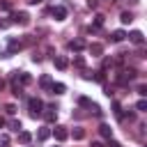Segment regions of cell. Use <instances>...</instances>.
<instances>
[{
    "label": "cell",
    "instance_id": "cell-41",
    "mask_svg": "<svg viewBox=\"0 0 147 147\" xmlns=\"http://www.w3.org/2000/svg\"><path fill=\"white\" fill-rule=\"evenodd\" d=\"M129 2H131V5H136V2H138V0H129Z\"/></svg>",
    "mask_w": 147,
    "mask_h": 147
},
{
    "label": "cell",
    "instance_id": "cell-39",
    "mask_svg": "<svg viewBox=\"0 0 147 147\" xmlns=\"http://www.w3.org/2000/svg\"><path fill=\"white\" fill-rule=\"evenodd\" d=\"M2 126H7V119H5V117H0V129H2Z\"/></svg>",
    "mask_w": 147,
    "mask_h": 147
},
{
    "label": "cell",
    "instance_id": "cell-4",
    "mask_svg": "<svg viewBox=\"0 0 147 147\" xmlns=\"http://www.w3.org/2000/svg\"><path fill=\"white\" fill-rule=\"evenodd\" d=\"M136 76H138V71H136V69H124V71L117 76V83H119V85H126V83H129V80H133Z\"/></svg>",
    "mask_w": 147,
    "mask_h": 147
},
{
    "label": "cell",
    "instance_id": "cell-29",
    "mask_svg": "<svg viewBox=\"0 0 147 147\" xmlns=\"http://www.w3.org/2000/svg\"><path fill=\"white\" fill-rule=\"evenodd\" d=\"M5 113H7V115H16V106H14V103H7V106H5Z\"/></svg>",
    "mask_w": 147,
    "mask_h": 147
},
{
    "label": "cell",
    "instance_id": "cell-6",
    "mask_svg": "<svg viewBox=\"0 0 147 147\" xmlns=\"http://www.w3.org/2000/svg\"><path fill=\"white\" fill-rule=\"evenodd\" d=\"M126 37H129V41H131V44H136V46H142V44H145V34H142L140 30H131Z\"/></svg>",
    "mask_w": 147,
    "mask_h": 147
},
{
    "label": "cell",
    "instance_id": "cell-3",
    "mask_svg": "<svg viewBox=\"0 0 147 147\" xmlns=\"http://www.w3.org/2000/svg\"><path fill=\"white\" fill-rule=\"evenodd\" d=\"M23 46H25V44H23L21 39H14V37H11V39L7 41V53H9V57H11V55H16L18 51H23Z\"/></svg>",
    "mask_w": 147,
    "mask_h": 147
},
{
    "label": "cell",
    "instance_id": "cell-19",
    "mask_svg": "<svg viewBox=\"0 0 147 147\" xmlns=\"http://www.w3.org/2000/svg\"><path fill=\"white\" fill-rule=\"evenodd\" d=\"M99 133H101V138H106V140L113 138V129H110L108 124H101V126H99Z\"/></svg>",
    "mask_w": 147,
    "mask_h": 147
},
{
    "label": "cell",
    "instance_id": "cell-33",
    "mask_svg": "<svg viewBox=\"0 0 147 147\" xmlns=\"http://www.w3.org/2000/svg\"><path fill=\"white\" fill-rule=\"evenodd\" d=\"M106 147H122V145H119L117 140H113V138H108V145H106Z\"/></svg>",
    "mask_w": 147,
    "mask_h": 147
},
{
    "label": "cell",
    "instance_id": "cell-34",
    "mask_svg": "<svg viewBox=\"0 0 147 147\" xmlns=\"http://www.w3.org/2000/svg\"><path fill=\"white\" fill-rule=\"evenodd\" d=\"M7 142H9V136L2 133V136H0V145H7Z\"/></svg>",
    "mask_w": 147,
    "mask_h": 147
},
{
    "label": "cell",
    "instance_id": "cell-7",
    "mask_svg": "<svg viewBox=\"0 0 147 147\" xmlns=\"http://www.w3.org/2000/svg\"><path fill=\"white\" fill-rule=\"evenodd\" d=\"M51 14L55 16V21H64V18H67V7H64V5H55V7L51 9Z\"/></svg>",
    "mask_w": 147,
    "mask_h": 147
},
{
    "label": "cell",
    "instance_id": "cell-25",
    "mask_svg": "<svg viewBox=\"0 0 147 147\" xmlns=\"http://www.w3.org/2000/svg\"><path fill=\"white\" fill-rule=\"evenodd\" d=\"M9 129H11V131H16V133H18V131H21V129H23V126H21V122H18V119H11V122H9Z\"/></svg>",
    "mask_w": 147,
    "mask_h": 147
},
{
    "label": "cell",
    "instance_id": "cell-30",
    "mask_svg": "<svg viewBox=\"0 0 147 147\" xmlns=\"http://www.w3.org/2000/svg\"><path fill=\"white\" fill-rule=\"evenodd\" d=\"M83 78H85V80H94V71H87V69H85V71H83Z\"/></svg>",
    "mask_w": 147,
    "mask_h": 147
},
{
    "label": "cell",
    "instance_id": "cell-21",
    "mask_svg": "<svg viewBox=\"0 0 147 147\" xmlns=\"http://www.w3.org/2000/svg\"><path fill=\"white\" fill-rule=\"evenodd\" d=\"M71 136H74V140H83V138H85V129H80V126H76V129L71 131Z\"/></svg>",
    "mask_w": 147,
    "mask_h": 147
},
{
    "label": "cell",
    "instance_id": "cell-2",
    "mask_svg": "<svg viewBox=\"0 0 147 147\" xmlns=\"http://www.w3.org/2000/svg\"><path fill=\"white\" fill-rule=\"evenodd\" d=\"M51 136H53L57 142H64V140L69 138V131H67V126H62V124H55V129L51 131Z\"/></svg>",
    "mask_w": 147,
    "mask_h": 147
},
{
    "label": "cell",
    "instance_id": "cell-37",
    "mask_svg": "<svg viewBox=\"0 0 147 147\" xmlns=\"http://www.w3.org/2000/svg\"><path fill=\"white\" fill-rule=\"evenodd\" d=\"M11 25V21H0V28H9Z\"/></svg>",
    "mask_w": 147,
    "mask_h": 147
},
{
    "label": "cell",
    "instance_id": "cell-35",
    "mask_svg": "<svg viewBox=\"0 0 147 147\" xmlns=\"http://www.w3.org/2000/svg\"><path fill=\"white\" fill-rule=\"evenodd\" d=\"M108 67H113V60H108V57H103V69H108Z\"/></svg>",
    "mask_w": 147,
    "mask_h": 147
},
{
    "label": "cell",
    "instance_id": "cell-18",
    "mask_svg": "<svg viewBox=\"0 0 147 147\" xmlns=\"http://www.w3.org/2000/svg\"><path fill=\"white\" fill-rule=\"evenodd\" d=\"M110 39H113L115 44H119V41H124V39H126V32H124V30H115V32L110 34Z\"/></svg>",
    "mask_w": 147,
    "mask_h": 147
},
{
    "label": "cell",
    "instance_id": "cell-36",
    "mask_svg": "<svg viewBox=\"0 0 147 147\" xmlns=\"http://www.w3.org/2000/svg\"><path fill=\"white\" fill-rule=\"evenodd\" d=\"M90 147H106V145H103V142H101V140H94V142H92V145H90Z\"/></svg>",
    "mask_w": 147,
    "mask_h": 147
},
{
    "label": "cell",
    "instance_id": "cell-31",
    "mask_svg": "<svg viewBox=\"0 0 147 147\" xmlns=\"http://www.w3.org/2000/svg\"><path fill=\"white\" fill-rule=\"evenodd\" d=\"M138 94L145 96V94H147V85H138Z\"/></svg>",
    "mask_w": 147,
    "mask_h": 147
},
{
    "label": "cell",
    "instance_id": "cell-32",
    "mask_svg": "<svg viewBox=\"0 0 147 147\" xmlns=\"http://www.w3.org/2000/svg\"><path fill=\"white\" fill-rule=\"evenodd\" d=\"M87 7H90V9H96V7H99V0H87Z\"/></svg>",
    "mask_w": 147,
    "mask_h": 147
},
{
    "label": "cell",
    "instance_id": "cell-20",
    "mask_svg": "<svg viewBox=\"0 0 147 147\" xmlns=\"http://www.w3.org/2000/svg\"><path fill=\"white\" fill-rule=\"evenodd\" d=\"M119 21H122V25H129V23L133 21V14H131V11H122V14H119Z\"/></svg>",
    "mask_w": 147,
    "mask_h": 147
},
{
    "label": "cell",
    "instance_id": "cell-38",
    "mask_svg": "<svg viewBox=\"0 0 147 147\" xmlns=\"http://www.w3.org/2000/svg\"><path fill=\"white\" fill-rule=\"evenodd\" d=\"M28 5H39V2H44V0H25Z\"/></svg>",
    "mask_w": 147,
    "mask_h": 147
},
{
    "label": "cell",
    "instance_id": "cell-17",
    "mask_svg": "<svg viewBox=\"0 0 147 147\" xmlns=\"http://www.w3.org/2000/svg\"><path fill=\"white\" fill-rule=\"evenodd\" d=\"M117 119H119V122H126V119H129V122H136V113H133V110L119 113V115H117Z\"/></svg>",
    "mask_w": 147,
    "mask_h": 147
},
{
    "label": "cell",
    "instance_id": "cell-5",
    "mask_svg": "<svg viewBox=\"0 0 147 147\" xmlns=\"http://www.w3.org/2000/svg\"><path fill=\"white\" fill-rule=\"evenodd\" d=\"M11 23L28 25V23H30V14H28V11H14V14H11Z\"/></svg>",
    "mask_w": 147,
    "mask_h": 147
},
{
    "label": "cell",
    "instance_id": "cell-9",
    "mask_svg": "<svg viewBox=\"0 0 147 147\" xmlns=\"http://www.w3.org/2000/svg\"><path fill=\"white\" fill-rule=\"evenodd\" d=\"M41 115H44V119H46L48 124L57 122V108H51V110H46V113H41Z\"/></svg>",
    "mask_w": 147,
    "mask_h": 147
},
{
    "label": "cell",
    "instance_id": "cell-14",
    "mask_svg": "<svg viewBox=\"0 0 147 147\" xmlns=\"http://www.w3.org/2000/svg\"><path fill=\"white\" fill-rule=\"evenodd\" d=\"M87 51H90V55L99 57V55L103 53V46H101V44H90V46H87Z\"/></svg>",
    "mask_w": 147,
    "mask_h": 147
},
{
    "label": "cell",
    "instance_id": "cell-16",
    "mask_svg": "<svg viewBox=\"0 0 147 147\" xmlns=\"http://www.w3.org/2000/svg\"><path fill=\"white\" fill-rule=\"evenodd\" d=\"M67 92V85L64 83H53L51 85V94H64Z\"/></svg>",
    "mask_w": 147,
    "mask_h": 147
},
{
    "label": "cell",
    "instance_id": "cell-28",
    "mask_svg": "<svg viewBox=\"0 0 147 147\" xmlns=\"http://www.w3.org/2000/svg\"><path fill=\"white\" fill-rule=\"evenodd\" d=\"M90 103H92V101H90L87 96H78V106H80V108H87Z\"/></svg>",
    "mask_w": 147,
    "mask_h": 147
},
{
    "label": "cell",
    "instance_id": "cell-26",
    "mask_svg": "<svg viewBox=\"0 0 147 147\" xmlns=\"http://www.w3.org/2000/svg\"><path fill=\"white\" fill-rule=\"evenodd\" d=\"M74 67H78V69H85V60L78 55V57H74Z\"/></svg>",
    "mask_w": 147,
    "mask_h": 147
},
{
    "label": "cell",
    "instance_id": "cell-15",
    "mask_svg": "<svg viewBox=\"0 0 147 147\" xmlns=\"http://www.w3.org/2000/svg\"><path fill=\"white\" fill-rule=\"evenodd\" d=\"M16 76H18V80H21V85H30V83H32V76H30L28 71H16Z\"/></svg>",
    "mask_w": 147,
    "mask_h": 147
},
{
    "label": "cell",
    "instance_id": "cell-24",
    "mask_svg": "<svg viewBox=\"0 0 147 147\" xmlns=\"http://www.w3.org/2000/svg\"><path fill=\"white\" fill-rule=\"evenodd\" d=\"M87 108H90V110H92V113H94V115H96V117H101V115H103V110H101V108H99V106H96V103H90V106H87Z\"/></svg>",
    "mask_w": 147,
    "mask_h": 147
},
{
    "label": "cell",
    "instance_id": "cell-11",
    "mask_svg": "<svg viewBox=\"0 0 147 147\" xmlns=\"http://www.w3.org/2000/svg\"><path fill=\"white\" fill-rule=\"evenodd\" d=\"M48 138H51V126H41V129L37 131V140L44 142V140H48Z\"/></svg>",
    "mask_w": 147,
    "mask_h": 147
},
{
    "label": "cell",
    "instance_id": "cell-1",
    "mask_svg": "<svg viewBox=\"0 0 147 147\" xmlns=\"http://www.w3.org/2000/svg\"><path fill=\"white\" fill-rule=\"evenodd\" d=\"M28 110H30V117H41V113H44V101L37 99V96L28 99Z\"/></svg>",
    "mask_w": 147,
    "mask_h": 147
},
{
    "label": "cell",
    "instance_id": "cell-13",
    "mask_svg": "<svg viewBox=\"0 0 147 147\" xmlns=\"http://www.w3.org/2000/svg\"><path fill=\"white\" fill-rule=\"evenodd\" d=\"M18 142L21 145H30L32 142V133L30 131H18Z\"/></svg>",
    "mask_w": 147,
    "mask_h": 147
},
{
    "label": "cell",
    "instance_id": "cell-8",
    "mask_svg": "<svg viewBox=\"0 0 147 147\" xmlns=\"http://www.w3.org/2000/svg\"><path fill=\"white\" fill-rule=\"evenodd\" d=\"M53 64H55V69H60V71L69 69V60H67L64 55H53Z\"/></svg>",
    "mask_w": 147,
    "mask_h": 147
},
{
    "label": "cell",
    "instance_id": "cell-27",
    "mask_svg": "<svg viewBox=\"0 0 147 147\" xmlns=\"http://www.w3.org/2000/svg\"><path fill=\"white\" fill-rule=\"evenodd\" d=\"M11 90H14V94H16V96H21V94H23V87H21V85H18L16 80L11 83Z\"/></svg>",
    "mask_w": 147,
    "mask_h": 147
},
{
    "label": "cell",
    "instance_id": "cell-10",
    "mask_svg": "<svg viewBox=\"0 0 147 147\" xmlns=\"http://www.w3.org/2000/svg\"><path fill=\"white\" fill-rule=\"evenodd\" d=\"M51 85H53V78H51V76H41V78H39V87H41L44 92H51Z\"/></svg>",
    "mask_w": 147,
    "mask_h": 147
},
{
    "label": "cell",
    "instance_id": "cell-23",
    "mask_svg": "<svg viewBox=\"0 0 147 147\" xmlns=\"http://www.w3.org/2000/svg\"><path fill=\"white\" fill-rule=\"evenodd\" d=\"M103 23H106V16H103V14H96V16H94V28H101Z\"/></svg>",
    "mask_w": 147,
    "mask_h": 147
},
{
    "label": "cell",
    "instance_id": "cell-12",
    "mask_svg": "<svg viewBox=\"0 0 147 147\" xmlns=\"http://www.w3.org/2000/svg\"><path fill=\"white\" fill-rule=\"evenodd\" d=\"M69 48H71L74 53H80V51L85 48V41H83V39H74V41H69Z\"/></svg>",
    "mask_w": 147,
    "mask_h": 147
},
{
    "label": "cell",
    "instance_id": "cell-40",
    "mask_svg": "<svg viewBox=\"0 0 147 147\" xmlns=\"http://www.w3.org/2000/svg\"><path fill=\"white\" fill-rule=\"evenodd\" d=\"M2 90H5V80L0 78V92H2Z\"/></svg>",
    "mask_w": 147,
    "mask_h": 147
},
{
    "label": "cell",
    "instance_id": "cell-22",
    "mask_svg": "<svg viewBox=\"0 0 147 147\" xmlns=\"http://www.w3.org/2000/svg\"><path fill=\"white\" fill-rule=\"evenodd\" d=\"M136 110H138V113H147V99H140V101L136 103Z\"/></svg>",
    "mask_w": 147,
    "mask_h": 147
}]
</instances>
